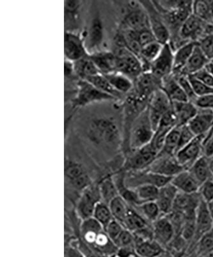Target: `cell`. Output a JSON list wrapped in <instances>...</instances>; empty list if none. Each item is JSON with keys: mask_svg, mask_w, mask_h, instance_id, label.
<instances>
[{"mask_svg": "<svg viewBox=\"0 0 213 257\" xmlns=\"http://www.w3.org/2000/svg\"><path fill=\"white\" fill-rule=\"evenodd\" d=\"M73 118L81 137L92 148L108 157L122 151V102L108 101L84 107Z\"/></svg>", "mask_w": 213, "mask_h": 257, "instance_id": "obj_1", "label": "cell"}, {"mask_svg": "<svg viewBox=\"0 0 213 257\" xmlns=\"http://www.w3.org/2000/svg\"><path fill=\"white\" fill-rule=\"evenodd\" d=\"M100 4V2L89 3L86 25L82 32L89 54L102 50H110L105 47L108 31Z\"/></svg>", "mask_w": 213, "mask_h": 257, "instance_id": "obj_2", "label": "cell"}, {"mask_svg": "<svg viewBox=\"0 0 213 257\" xmlns=\"http://www.w3.org/2000/svg\"><path fill=\"white\" fill-rule=\"evenodd\" d=\"M108 101L118 100L113 96L102 92L90 82L81 80L74 99L70 104L66 105V115L74 116L80 109Z\"/></svg>", "mask_w": 213, "mask_h": 257, "instance_id": "obj_3", "label": "cell"}, {"mask_svg": "<svg viewBox=\"0 0 213 257\" xmlns=\"http://www.w3.org/2000/svg\"><path fill=\"white\" fill-rule=\"evenodd\" d=\"M151 124L148 107L142 112L130 128L128 148L126 157L129 154L150 143L154 135Z\"/></svg>", "mask_w": 213, "mask_h": 257, "instance_id": "obj_4", "label": "cell"}, {"mask_svg": "<svg viewBox=\"0 0 213 257\" xmlns=\"http://www.w3.org/2000/svg\"><path fill=\"white\" fill-rule=\"evenodd\" d=\"M89 2L82 0H66L64 6L65 32L82 34L88 15Z\"/></svg>", "mask_w": 213, "mask_h": 257, "instance_id": "obj_5", "label": "cell"}, {"mask_svg": "<svg viewBox=\"0 0 213 257\" xmlns=\"http://www.w3.org/2000/svg\"><path fill=\"white\" fill-rule=\"evenodd\" d=\"M111 50L116 55V72L126 75L134 82L144 73L138 57L125 46H114Z\"/></svg>", "mask_w": 213, "mask_h": 257, "instance_id": "obj_6", "label": "cell"}, {"mask_svg": "<svg viewBox=\"0 0 213 257\" xmlns=\"http://www.w3.org/2000/svg\"><path fill=\"white\" fill-rule=\"evenodd\" d=\"M158 155L156 150L148 144L138 150L129 154L126 158L120 171H140L150 167Z\"/></svg>", "mask_w": 213, "mask_h": 257, "instance_id": "obj_7", "label": "cell"}, {"mask_svg": "<svg viewBox=\"0 0 213 257\" xmlns=\"http://www.w3.org/2000/svg\"><path fill=\"white\" fill-rule=\"evenodd\" d=\"M172 178L152 173L148 169L125 172V184L132 189L144 185H154L160 189L170 183Z\"/></svg>", "mask_w": 213, "mask_h": 257, "instance_id": "obj_8", "label": "cell"}, {"mask_svg": "<svg viewBox=\"0 0 213 257\" xmlns=\"http://www.w3.org/2000/svg\"><path fill=\"white\" fill-rule=\"evenodd\" d=\"M140 2L148 13L150 28L158 42L161 43L162 45L170 42V32L164 24L161 14L156 8L152 1L144 0Z\"/></svg>", "mask_w": 213, "mask_h": 257, "instance_id": "obj_9", "label": "cell"}, {"mask_svg": "<svg viewBox=\"0 0 213 257\" xmlns=\"http://www.w3.org/2000/svg\"><path fill=\"white\" fill-rule=\"evenodd\" d=\"M172 108V102L162 89L151 96L148 104L151 124L154 132L158 130L162 116Z\"/></svg>", "mask_w": 213, "mask_h": 257, "instance_id": "obj_10", "label": "cell"}, {"mask_svg": "<svg viewBox=\"0 0 213 257\" xmlns=\"http://www.w3.org/2000/svg\"><path fill=\"white\" fill-rule=\"evenodd\" d=\"M102 201L99 185L92 184L82 193L76 210L82 221L93 217L96 205Z\"/></svg>", "mask_w": 213, "mask_h": 257, "instance_id": "obj_11", "label": "cell"}, {"mask_svg": "<svg viewBox=\"0 0 213 257\" xmlns=\"http://www.w3.org/2000/svg\"><path fill=\"white\" fill-rule=\"evenodd\" d=\"M64 53L66 60L74 63L89 54L82 34L65 32L64 35Z\"/></svg>", "mask_w": 213, "mask_h": 257, "instance_id": "obj_12", "label": "cell"}, {"mask_svg": "<svg viewBox=\"0 0 213 257\" xmlns=\"http://www.w3.org/2000/svg\"><path fill=\"white\" fill-rule=\"evenodd\" d=\"M206 135L194 137L193 141L176 154V159L185 170L189 169L203 155L204 141Z\"/></svg>", "mask_w": 213, "mask_h": 257, "instance_id": "obj_13", "label": "cell"}, {"mask_svg": "<svg viewBox=\"0 0 213 257\" xmlns=\"http://www.w3.org/2000/svg\"><path fill=\"white\" fill-rule=\"evenodd\" d=\"M174 51L170 43L162 46L159 56L151 64L150 72L162 80L172 74Z\"/></svg>", "mask_w": 213, "mask_h": 257, "instance_id": "obj_14", "label": "cell"}, {"mask_svg": "<svg viewBox=\"0 0 213 257\" xmlns=\"http://www.w3.org/2000/svg\"><path fill=\"white\" fill-rule=\"evenodd\" d=\"M148 170L160 175L172 178L185 169L178 162L176 156L159 154Z\"/></svg>", "mask_w": 213, "mask_h": 257, "instance_id": "obj_15", "label": "cell"}, {"mask_svg": "<svg viewBox=\"0 0 213 257\" xmlns=\"http://www.w3.org/2000/svg\"><path fill=\"white\" fill-rule=\"evenodd\" d=\"M207 23L192 14L182 24L180 37L184 43L198 42L204 36Z\"/></svg>", "mask_w": 213, "mask_h": 257, "instance_id": "obj_16", "label": "cell"}, {"mask_svg": "<svg viewBox=\"0 0 213 257\" xmlns=\"http://www.w3.org/2000/svg\"><path fill=\"white\" fill-rule=\"evenodd\" d=\"M162 88V80L150 72L142 73L134 82V92L148 100L156 91Z\"/></svg>", "mask_w": 213, "mask_h": 257, "instance_id": "obj_17", "label": "cell"}, {"mask_svg": "<svg viewBox=\"0 0 213 257\" xmlns=\"http://www.w3.org/2000/svg\"><path fill=\"white\" fill-rule=\"evenodd\" d=\"M154 239L162 247L168 246L175 238L173 224L166 216H162L152 224Z\"/></svg>", "mask_w": 213, "mask_h": 257, "instance_id": "obj_18", "label": "cell"}, {"mask_svg": "<svg viewBox=\"0 0 213 257\" xmlns=\"http://www.w3.org/2000/svg\"><path fill=\"white\" fill-rule=\"evenodd\" d=\"M196 233L194 240L198 242L204 235L213 229V220L208 210V204L201 198L196 211Z\"/></svg>", "mask_w": 213, "mask_h": 257, "instance_id": "obj_19", "label": "cell"}, {"mask_svg": "<svg viewBox=\"0 0 213 257\" xmlns=\"http://www.w3.org/2000/svg\"><path fill=\"white\" fill-rule=\"evenodd\" d=\"M201 197L198 192L194 194L178 192L174 201L173 210L184 215L196 214Z\"/></svg>", "mask_w": 213, "mask_h": 257, "instance_id": "obj_20", "label": "cell"}, {"mask_svg": "<svg viewBox=\"0 0 213 257\" xmlns=\"http://www.w3.org/2000/svg\"><path fill=\"white\" fill-rule=\"evenodd\" d=\"M196 136L206 135L213 128V111L198 109L196 115L187 124Z\"/></svg>", "mask_w": 213, "mask_h": 257, "instance_id": "obj_21", "label": "cell"}, {"mask_svg": "<svg viewBox=\"0 0 213 257\" xmlns=\"http://www.w3.org/2000/svg\"><path fill=\"white\" fill-rule=\"evenodd\" d=\"M90 56L102 74L116 72V57L112 50H102L90 54Z\"/></svg>", "mask_w": 213, "mask_h": 257, "instance_id": "obj_22", "label": "cell"}, {"mask_svg": "<svg viewBox=\"0 0 213 257\" xmlns=\"http://www.w3.org/2000/svg\"><path fill=\"white\" fill-rule=\"evenodd\" d=\"M171 183L178 192L194 194L200 190L201 185L196 181L188 170H184L178 175L174 176Z\"/></svg>", "mask_w": 213, "mask_h": 257, "instance_id": "obj_23", "label": "cell"}, {"mask_svg": "<svg viewBox=\"0 0 213 257\" xmlns=\"http://www.w3.org/2000/svg\"><path fill=\"white\" fill-rule=\"evenodd\" d=\"M178 190L171 182L160 189L159 196L156 201L162 216H166L172 212L174 201Z\"/></svg>", "mask_w": 213, "mask_h": 257, "instance_id": "obj_24", "label": "cell"}, {"mask_svg": "<svg viewBox=\"0 0 213 257\" xmlns=\"http://www.w3.org/2000/svg\"><path fill=\"white\" fill-rule=\"evenodd\" d=\"M210 62L209 59L204 54V52L202 51L198 45L194 48L193 54L190 57L188 61L187 62L180 74L178 76H180V75H186V76L193 75L194 73L205 68Z\"/></svg>", "mask_w": 213, "mask_h": 257, "instance_id": "obj_25", "label": "cell"}, {"mask_svg": "<svg viewBox=\"0 0 213 257\" xmlns=\"http://www.w3.org/2000/svg\"><path fill=\"white\" fill-rule=\"evenodd\" d=\"M172 108L176 115L177 126L180 127L187 125L198 111L196 105L190 101L172 102Z\"/></svg>", "mask_w": 213, "mask_h": 257, "instance_id": "obj_26", "label": "cell"}, {"mask_svg": "<svg viewBox=\"0 0 213 257\" xmlns=\"http://www.w3.org/2000/svg\"><path fill=\"white\" fill-rule=\"evenodd\" d=\"M198 45V42L191 41L186 43L182 47L178 48L174 52V70L172 74L175 76L180 74L183 68L184 67L187 62L188 61L190 57L194 51L196 46Z\"/></svg>", "mask_w": 213, "mask_h": 257, "instance_id": "obj_27", "label": "cell"}, {"mask_svg": "<svg viewBox=\"0 0 213 257\" xmlns=\"http://www.w3.org/2000/svg\"><path fill=\"white\" fill-rule=\"evenodd\" d=\"M162 89L166 93L172 102L189 101L173 74L162 79Z\"/></svg>", "mask_w": 213, "mask_h": 257, "instance_id": "obj_28", "label": "cell"}, {"mask_svg": "<svg viewBox=\"0 0 213 257\" xmlns=\"http://www.w3.org/2000/svg\"><path fill=\"white\" fill-rule=\"evenodd\" d=\"M135 251L140 257H160L164 253V247L154 239L141 240L134 238Z\"/></svg>", "mask_w": 213, "mask_h": 257, "instance_id": "obj_29", "label": "cell"}, {"mask_svg": "<svg viewBox=\"0 0 213 257\" xmlns=\"http://www.w3.org/2000/svg\"><path fill=\"white\" fill-rule=\"evenodd\" d=\"M188 170L201 185L206 181L213 178L210 168V158L204 155Z\"/></svg>", "mask_w": 213, "mask_h": 257, "instance_id": "obj_30", "label": "cell"}, {"mask_svg": "<svg viewBox=\"0 0 213 257\" xmlns=\"http://www.w3.org/2000/svg\"><path fill=\"white\" fill-rule=\"evenodd\" d=\"M162 45L161 43L155 41L150 44L142 48L140 54L138 57L141 61L143 72H150L151 64L156 59L161 52Z\"/></svg>", "mask_w": 213, "mask_h": 257, "instance_id": "obj_31", "label": "cell"}, {"mask_svg": "<svg viewBox=\"0 0 213 257\" xmlns=\"http://www.w3.org/2000/svg\"><path fill=\"white\" fill-rule=\"evenodd\" d=\"M76 73L80 79L86 80L100 72L91 59L90 54L73 63Z\"/></svg>", "mask_w": 213, "mask_h": 257, "instance_id": "obj_32", "label": "cell"}, {"mask_svg": "<svg viewBox=\"0 0 213 257\" xmlns=\"http://www.w3.org/2000/svg\"><path fill=\"white\" fill-rule=\"evenodd\" d=\"M104 75L114 89L124 96H126L134 89V82L124 75L116 72Z\"/></svg>", "mask_w": 213, "mask_h": 257, "instance_id": "obj_33", "label": "cell"}, {"mask_svg": "<svg viewBox=\"0 0 213 257\" xmlns=\"http://www.w3.org/2000/svg\"><path fill=\"white\" fill-rule=\"evenodd\" d=\"M86 81L90 82L96 88L100 89L102 92L107 94V95L113 96L116 99L123 102L126 96L119 93L112 86L110 82L106 79V77L102 73L94 75V76L89 78L86 80Z\"/></svg>", "mask_w": 213, "mask_h": 257, "instance_id": "obj_34", "label": "cell"}, {"mask_svg": "<svg viewBox=\"0 0 213 257\" xmlns=\"http://www.w3.org/2000/svg\"><path fill=\"white\" fill-rule=\"evenodd\" d=\"M123 226L124 228L134 233L150 225L145 218L142 216L136 209L130 205L127 216L126 217Z\"/></svg>", "mask_w": 213, "mask_h": 257, "instance_id": "obj_35", "label": "cell"}, {"mask_svg": "<svg viewBox=\"0 0 213 257\" xmlns=\"http://www.w3.org/2000/svg\"><path fill=\"white\" fill-rule=\"evenodd\" d=\"M180 128L182 127L176 126L168 133L164 141V148L159 153L160 155H176L178 151V141H180Z\"/></svg>", "mask_w": 213, "mask_h": 257, "instance_id": "obj_36", "label": "cell"}, {"mask_svg": "<svg viewBox=\"0 0 213 257\" xmlns=\"http://www.w3.org/2000/svg\"><path fill=\"white\" fill-rule=\"evenodd\" d=\"M114 219L124 224L127 216L130 205L120 196L114 197L109 204Z\"/></svg>", "mask_w": 213, "mask_h": 257, "instance_id": "obj_37", "label": "cell"}, {"mask_svg": "<svg viewBox=\"0 0 213 257\" xmlns=\"http://www.w3.org/2000/svg\"><path fill=\"white\" fill-rule=\"evenodd\" d=\"M132 207L136 209L146 221L152 224L162 216L159 206L156 201L148 202Z\"/></svg>", "mask_w": 213, "mask_h": 257, "instance_id": "obj_38", "label": "cell"}, {"mask_svg": "<svg viewBox=\"0 0 213 257\" xmlns=\"http://www.w3.org/2000/svg\"><path fill=\"white\" fill-rule=\"evenodd\" d=\"M102 201L109 205L112 199L119 196L113 177L106 176L100 181L99 184Z\"/></svg>", "mask_w": 213, "mask_h": 257, "instance_id": "obj_39", "label": "cell"}, {"mask_svg": "<svg viewBox=\"0 0 213 257\" xmlns=\"http://www.w3.org/2000/svg\"><path fill=\"white\" fill-rule=\"evenodd\" d=\"M138 197L140 205L148 202L156 201L160 188L152 185H144L134 189Z\"/></svg>", "mask_w": 213, "mask_h": 257, "instance_id": "obj_40", "label": "cell"}, {"mask_svg": "<svg viewBox=\"0 0 213 257\" xmlns=\"http://www.w3.org/2000/svg\"><path fill=\"white\" fill-rule=\"evenodd\" d=\"M93 217L102 225L104 229L110 222L114 219L109 205L102 201L96 205Z\"/></svg>", "mask_w": 213, "mask_h": 257, "instance_id": "obj_41", "label": "cell"}, {"mask_svg": "<svg viewBox=\"0 0 213 257\" xmlns=\"http://www.w3.org/2000/svg\"><path fill=\"white\" fill-rule=\"evenodd\" d=\"M64 173H65L66 178L70 183L88 174L83 165L72 160H68L66 162Z\"/></svg>", "mask_w": 213, "mask_h": 257, "instance_id": "obj_42", "label": "cell"}, {"mask_svg": "<svg viewBox=\"0 0 213 257\" xmlns=\"http://www.w3.org/2000/svg\"><path fill=\"white\" fill-rule=\"evenodd\" d=\"M192 14L207 23H212L209 0L193 1Z\"/></svg>", "mask_w": 213, "mask_h": 257, "instance_id": "obj_43", "label": "cell"}, {"mask_svg": "<svg viewBox=\"0 0 213 257\" xmlns=\"http://www.w3.org/2000/svg\"><path fill=\"white\" fill-rule=\"evenodd\" d=\"M198 253L199 255L206 256L213 252V229L206 234L198 242Z\"/></svg>", "mask_w": 213, "mask_h": 257, "instance_id": "obj_44", "label": "cell"}, {"mask_svg": "<svg viewBox=\"0 0 213 257\" xmlns=\"http://www.w3.org/2000/svg\"><path fill=\"white\" fill-rule=\"evenodd\" d=\"M177 79L178 83L184 91L186 95L190 102L194 103L196 100L198 96H196L194 92L193 86L190 82L188 76L186 75H180V76H175Z\"/></svg>", "mask_w": 213, "mask_h": 257, "instance_id": "obj_45", "label": "cell"}, {"mask_svg": "<svg viewBox=\"0 0 213 257\" xmlns=\"http://www.w3.org/2000/svg\"><path fill=\"white\" fill-rule=\"evenodd\" d=\"M134 32L135 38H136L142 48L157 41L150 28L144 29Z\"/></svg>", "mask_w": 213, "mask_h": 257, "instance_id": "obj_46", "label": "cell"}, {"mask_svg": "<svg viewBox=\"0 0 213 257\" xmlns=\"http://www.w3.org/2000/svg\"><path fill=\"white\" fill-rule=\"evenodd\" d=\"M198 43L204 54L210 61H212L213 59V34L203 36Z\"/></svg>", "mask_w": 213, "mask_h": 257, "instance_id": "obj_47", "label": "cell"}, {"mask_svg": "<svg viewBox=\"0 0 213 257\" xmlns=\"http://www.w3.org/2000/svg\"><path fill=\"white\" fill-rule=\"evenodd\" d=\"M114 244L118 248L130 246V245H134V233L128 230L127 229H124L122 233L120 234L118 237L114 241Z\"/></svg>", "mask_w": 213, "mask_h": 257, "instance_id": "obj_48", "label": "cell"}, {"mask_svg": "<svg viewBox=\"0 0 213 257\" xmlns=\"http://www.w3.org/2000/svg\"><path fill=\"white\" fill-rule=\"evenodd\" d=\"M124 229V227L123 226L122 224L114 219L106 227L105 231H106L108 236L110 238L112 242L114 243V241L120 235V234L122 233Z\"/></svg>", "mask_w": 213, "mask_h": 257, "instance_id": "obj_49", "label": "cell"}, {"mask_svg": "<svg viewBox=\"0 0 213 257\" xmlns=\"http://www.w3.org/2000/svg\"><path fill=\"white\" fill-rule=\"evenodd\" d=\"M196 135L190 130L188 125H183L180 128V141H178V148L177 153L182 148H184L190 142L193 141L196 137Z\"/></svg>", "mask_w": 213, "mask_h": 257, "instance_id": "obj_50", "label": "cell"}, {"mask_svg": "<svg viewBox=\"0 0 213 257\" xmlns=\"http://www.w3.org/2000/svg\"><path fill=\"white\" fill-rule=\"evenodd\" d=\"M198 193L206 203L213 200V178L202 184Z\"/></svg>", "mask_w": 213, "mask_h": 257, "instance_id": "obj_51", "label": "cell"}, {"mask_svg": "<svg viewBox=\"0 0 213 257\" xmlns=\"http://www.w3.org/2000/svg\"><path fill=\"white\" fill-rule=\"evenodd\" d=\"M190 76L193 77L201 83L213 88V76L206 68L194 73L193 75H190Z\"/></svg>", "mask_w": 213, "mask_h": 257, "instance_id": "obj_52", "label": "cell"}, {"mask_svg": "<svg viewBox=\"0 0 213 257\" xmlns=\"http://www.w3.org/2000/svg\"><path fill=\"white\" fill-rule=\"evenodd\" d=\"M194 104L198 109H206L213 111V95L198 96Z\"/></svg>", "mask_w": 213, "mask_h": 257, "instance_id": "obj_53", "label": "cell"}, {"mask_svg": "<svg viewBox=\"0 0 213 257\" xmlns=\"http://www.w3.org/2000/svg\"><path fill=\"white\" fill-rule=\"evenodd\" d=\"M74 239L70 240L68 243L66 242L64 256L65 257H84L77 245H76Z\"/></svg>", "mask_w": 213, "mask_h": 257, "instance_id": "obj_54", "label": "cell"}, {"mask_svg": "<svg viewBox=\"0 0 213 257\" xmlns=\"http://www.w3.org/2000/svg\"><path fill=\"white\" fill-rule=\"evenodd\" d=\"M206 35L213 34V22L208 24L206 29Z\"/></svg>", "mask_w": 213, "mask_h": 257, "instance_id": "obj_55", "label": "cell"}, {"mask_svg": "<svg viewBox=\"0 0 213 257\" xmlns=\"http://www.w3.org/2000/svg\"><path fill=\"white\" fill-rule=\"evenodd\" d=\"M208 210L210 211V215H212V219L213 220V200L207 203Z\"/></svg>", "mask_w": 213, "mask_h": 257, "instance_id": "obj_56", "label": "cell"}, {"mask_svg": "<svg viewBox=\"0 0 213 257\" xmlns=\"http://www.w3.org/2000/svg\"><path fill=\"white\" fill-rule=\"evenodd\" d=\"M206 68L212 73L213 76V62L210 61V63L208 64V65L206 66Z\"/></svg>", "mask_w": 213, "mask_h": 257, "instance_id": "obj_57", "label": "cell"}, {"mask_svg": "<svg viewBox=\"0 0 213 257\" xmlns=\"http://www.w3.org/2000/svg\"><path fill=\"white\" fill-rule=\"evenodd\" d=\"M136 257H140V256H138V255H136Z\"/></svg>", "mask_w": 213, "mask_h": 257, "instance_id": "obj_58", "label": "cell"}, {"mask_svg": "<svg viewBox=\"0 0 213 257\" xmlns=\"http://www.w3.org/2000/svg\"><path fill=\"white\" fill-rule=\"evenodd\" d=\"M210 61L213 62V59H212V61Z\"/></svg>", "mask_w": 213, "mask_h": 257, "instance_id": "obj_59", "label": "cell"}, {"mask_svg": "<svg viewBox=\"0 0 213 257\" xmlns=\"http://www.w3.org/2000/svg\"><path fill=\"white\" fill-rule=\"evenodd\" d=\"M114 257H116V256H114Z\"/></svg>", "mask_w": 213, "mask_h": 257, "instance_id": "obj_60", "label": "cell"}]
</instances>
